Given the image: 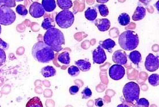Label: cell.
I'll use <instances>...</instances> for the list:
<instances>
[{
  "mask_svg": "<svg viewBox=\"0 0 159 107\" xmlns=\"http://www.w3.org/2000/svg\"><path fill=\"white\" fill-rule=\"evenodd\" d=\"M43 42L55 52H59L62 49V45L65 44L64 35L58 29H49L43 36Z\"/></svg>",
  "mask_w": 159,
  "mask_h": 107,
  "instance_id": "6da1fadb",
  "label": "cell"
},
{
  "mask_svg": "<svg viewBox=\"0 0 159 107\" xmlns=\"http://www.w3.org/2000/svg\"><path fill=\"white\" fill-rule=\"evenodd\" d=\"M32 54L36 60L41 63H49L54 58V50L43 41H39L33 45Z\"/></svg>",
  "mask_w": 159,
  "mask_h": 107,
  "instance_id": "7a4b0ae2",
  "label": "cell"
},
{
  "mask_svg": "<svg viewBox=\"0 0 159 107\" xmlns=\"http://www.w3.org/2000/svg\"><path fill=\"white\" fill-rule=\"evenodd\" d=\"M120 46L124 50L130 51L135 49L139 44L138 34L133 30H126L119 37Z\"/></svg>",
  "mask_w": 159,
  "mask_h": 107,
  "instance_id": "3957f363",
  "label": "cell"
},
{
  "mask_svg": "<svg viewBox=\"0 0 159 107\" xmlns=\"http://www.w3.org/2000/svg\"><path fill=\"white\" fill-rule=\"evenodd\" d=\"M123 93L127 102L134 103L139 99L140 86L136 82L134 81L128 82L123 88Z\"/></svg>",
  "mask_w": 159,
  "mask_h": 107,
  "instance_id": "277c9868",
  "label": "cell"
},
{
  "mask_svg": "<svg viewBox=\"0 0 159 107\" xmlns=\"http://www.w3.org/2000/svg\"><path fill=\"white\" fill-rule=\"evenodd\" d=\"M56 22L60 28L68 29L73 24L75 16L71 11L62 10L56 16Z\"/></svg>",
  "mask_w": 159,
  "mask_h": 107,
  "instance_id": "5b68a950",
  "label": "cell"
},
{
  "mask_svg": "<svg viewBox=\"0 0 159 107\" xmlns=\"http://www.w3.org/2000/svg\"><path fill=\"white\" fill-rule=\"evenodd\" d=\"M15 12L11 7L0 6V24L4 26L11 25L16 20Z\"/></svg>",
  "mask_w": 159,
  "mask_h": 107,
  "instance_id": "8992f818",
  "label": "cell"
},
{
  "mask_svg": "<svg viewBox=\"0 0 159 107\" xmlns=\"http://www.w3.org/2000/svg\"><path fill=\"white\" fill-rule=\"evenodd\" d=\"M125 74V70L121 65H113L109 70V75L114 80L123 79Z\"/></svg>",
  "mask_w": 159,
  "mask_h": 107,
  "instance_id": "52a82bcc",
  "label": "cell"
},
{
  "mask_svg": "<svg viewBox=\"0 0 159 107\" xmlns=\"http://www.w3.org/2000/svg\"><path fill=\"white\" fill-rule=\"evenodd\" d=\"M159 60L158 56H156L152 54H149L145 61V68L149 72H155L158 69Z\"/></svg>",
  "mask_w": 159,
  "mask_h": 107,
  "instance_id": "ba28073f",
  "label": "cell"
},
{
  "mask_svg": "<svg viewBox=\"0 0 159 107\" xmlns=\"http://www.w3.org/2000/svg\"><path fill=\"white\" fill-rule=\"evenodd\" d=\"M45 13L43 7L38 2H33L29 7V13L33 18H40L43 16Z\"/></svg>",
  "mask_w": 159,
  "mask_h": 107,
  "instance_id": "9c48e42d",
  "label": "cell"
},
{
  "mask_svg": "<svg viewBox=\"0 0 159 107\" xmlns=\"http://www.w3.org/2000/svg\"><path fill=\"white\" fill-rule=\"evenodd\" d=\"M107 60V56L104 49L100 45L93 52V61L94 64H102Z\"/></svg>",
  "mask_w": 159,
  "mask_h": 107,
  "instance_id": "30bf717a",
  "label": "cell"
},
{
  "mask_svg": "<svg viewBox=\"0 0 159 107\" xmlns=\"http://www.w3.org/2000/svg\"><path fill=\"white\" fill-rule=\"evenodd\" d=\"M112 60L119 65H125L127 63V54L123 50H117L114 52L112 56Z\"/></svg>",
  "mask_w": 159,
  "mask_h": 107,
  "instance_id": "8fae6325",
  "label": "cell"
},
{
  "mask_svg": "<svg viewBox=\"0 0 159 107\" xmlns=\"http://www.w3.org/2000/svg\"><path fill=\"white\" fill-rule=\"evenodd\" d=\"M95 25L101 32H105L111 27V22L107 18L98 19L95 21Z\"/></svg>",
  "mask_w": 159,
  "mask_h": 107,
  "instance_id": "7c38bea8",
  "label": "cell"
},
{
  "mask_svg": "<svg viewBox=\"0 0 159 107\" xmlns=\"http://www.w3.org/2000/svg\"><path fill=\"white\" fill-rule=\"evenodd\" d=\"M146 15V9L141 6H138L132 16V20L134 21H140L144 18Z\"/></svg>",
  "mask_w": 159,
  "mask_h": 107,
  "instance_id": "4fadbf2b",
  "label": "cell"
},
{
  "mask_svg": "<svg viewBox=\"0 0 159 107\" xmlns=\"http://www.w3.org/2000/svg\"><path fill=\"white\" fill-rule=\"evenodd\" d=\"M41 5L47 12H52L56 8L55 0H42Z\"/></svg>",
  "mask_w": 159,
  "mask_h": 107,
  "instance_id": "5bb4252c",
  "label": "cell"
},
{
  "mask_svg": "<svg viewBox=\"0 0 159 107\" xmlns=\"http://www.w3.org/2000/svg\"><path fill=\"white\" fill-rule=\"evenodd\" d=\"M75 64L80 70L83 72H87L90 70L91 64L89 61L79 60L75 61Z\"/></svg>",
  "mask_w": 159,
  "mask_h": 107,
  "instance_id": "9a60e30c",
  "label": "cell"
},
{
  "mask_svg": "<svg viewBox=\"0 0 159 107\" xmlns=\"http://www.w3.org/2000/svg\"><path fill=\"white\" fill-rule=\"evenodd\" d=\"M100 46L102 47L103 49H105L108 52H112V49L116 45V43L111 39L105 40L102 41H100Z\"/></svg>",
  "mask_w": 159,
  "mask_h": 107,
  "instance_id": "2e32d148",
  "label": "cell"
},
{
  "mask_svg": "<svg viewBox=\"0 0 159 107\" xmlns=\"http://www.w3.org/2000/svg\"><path fill=\"white\" fill-rule=\"evenodd\" d=\"M41 74L44 77H51L56 74V70L52 66H46L41 69Z\"/></svg>",
  "mask_w": 159,
  "mask_h": 107,
  "instance_id": "e0dca14e",
  "label": "cell"
},
{
  "mask_svg": "<svg viewBox=\"0 0 159 107\" xmlns=\"http://www.w3.org/2000/svg\"><path fill=\"white\" fill-rule=\"evenodd\" d=\"M85 17L88 20L93 21L97 18L98 12L94 8L88 7L87 11L85 12Z\"/></svg>",
  "mask_w": 159,
  "mask_h": 107,
  "instance_id": "ac0fdd59",
  "label": "cell"
},
{
  "mask_svg": "<svg viewBox=\"0 0 159 107\" xmlns=\"http://www.w3.org/2000/svg\"><path fill=\"white\" fill-rule=\"evenodd\" d=\"M129 58L134 64L138 65L141 61V54L138 50H134L130 52Z\"/></svg>",
  "mask_w": 159,
  "mask_h": 107,
  "instance_id": "d6986e66",
  "label": "cell"
},
{
  "mask_svg": "<svg viewBox=\"0 0 159 107\" xmlns=\"http://www.w3.org/2000/svg\"><path fill=\"white\" fill-rule=\"evenodd\" d=\"M42 28H43L45 30H48L49 29L55 28V24H54V20L53 18L51 17H45L43 19V23L41 24Z\"/></svg>",
  "mask_w": 159,
  "mask_h": 107,
  "instance_id": "ffe728a7",
  "label": "cell"
},
{
  "mask_svg": "<svg viewBox=\"0 0 159 107\" xmlns=\"http://www.w3.org/2000/svg\"><path fill=\"white\" fill-rule=\"evenodd\" d=\"M57 4L62 10H68L73 6L71 0H57Z\"/></svg>",
  "mask_w": 159,
  "mask_h": 107,
  "instance_id": "44dd1931",
  "label": "cell"
},
{
  "mask_svg": "<svg viewBox=\"0 0 159 107\" xmlns=\"http://www.w3.org/2000/svg\"><path fill=\"white\" fill-rule=\"evenodd\" d=\"M26 107H43V105L40 98L39 97H34L28 101Z\"/></svg>",
  "mask_w": 159,
  "mask_h": 107,
  "instance_id": "7402d4cb",
  "label": "cell"
},
{
  "mask_svg": "<svg viewBox=\"0 0 159 107\" xmlns=\"http://www.w3.org/2000/svg\"><path fill=\"white\" fill-rule=\"evenodd\" d=\"M58 61L63 64H69L70 58L69 53L65 51L60 54L58 56Z\"/></svg>",
  "mask_w": 159,
  "mask_h": 107,
  "instance_id": "603a6c76",
  "label": "cell"
},
{
  "mask_svg": "<svg viewBox=\"0 0 159 107\" xmlns=\"http://www.w3.org/2000/svg\"><path fill=\"white\" fill-rule=\"evenodd\" d=\"M130 16L126 13H123L118 18V22L121 26H127L130 23Z\"/></svg>",
  "mask_w": 159,
  "mask_h": 107,
  "instance_id": "cb8c5ba5",
  "label": "cell"
},
{
  "mask_svg": "<svg viewBox=\"0 0 159 107\" xmlns=\"http://www.w3.org/2000/svg\"><path fill=\"white\" fill-rule=\"evenodd\" d=\"M148 82L151 86H156L159 84V76L158 74H153L148 77Z\"/></svg>",
  "mask_w": 159,
  "mask_h": 107,
  "instance_id": "d4e9b609",
  "label": "cell"
},
{
  "mask_svg": "<svg viewBox=\"0 0 159 107\" xmlns=\"http://www.w3.org/2000/svg\"><path fill=\"white\" fill-rule=\"evenodd\" d=\"M98 10L102 17H107L109 14L108 8L104 4H100L98 6Z\"/></svg>",
  "mask_w": 159,
  "mask_h": 107,
  "instance_id": "484cf974",
  "label": "cell"
},
{
  "mask_svg": "<svg viewBox=\"0 0 159 107\" xmlns=\"http://www.w3.org/2000/svg\"><path fill=\"white\" fill-rule=\"evenodd\" d=\"M15 0H0V6L8 7H16Z\"/></svg>",
  "mask_w": 159,
  "mask_h": 107,
  "instance_id": "4316f807",
  "label": "cell"
},
{
  "mask_svg": "<svg viewBox=\"0 0 159 107\" xmlns=\"http://www.w3.org/2000/svg\"><path fill=\"white\" fill-rule=\"evenodd\" d=\"M16 11L19 15L22 16H25L28 13V11L26 9L25 7L22 4L18 5L16 8Z\"/></svg>",
  "mask_w": 159,
  "mask_h": 107,
  "instance_id": "83f0119b",
  "label": "cell"
},
{
  "mask_svg": "<svg viewBox=\"0 0 159 107\" xmlns=\"http://www.w3.org/2000/svg\"><path fill=\"white\" fill-rule=\"evenodd\" d=\"M80 70L79 68L76 66H74L72 65L71 67H70L68 68V73L69 75H70L71 76L75 77V76H77L80 74Z\"/></svg>",
  "mask_w": 159,
  "mask_h": 107,
  "instance_id": "f1b7e54d",
  "label": "cell"
},
{
  "mask_svg": "<svg viewBox=\"0 0 159 107\" xmlns=\"http://www.w3.org/2000/svg\"><path fill=\"white\" fill-rule=\"evenodd\" d=\"M136 106L138 107H148L149 103L148 100L145 98H141L136 101Z\"/></svg>",
  "mask_w": 159,
  "mask_h": 107,
  "instance_id": "f546056e",
  "label": "cell"
},
{
  "mask_svg": "<svg viewBox=\"0 0 159 107\" xmlns=\"http://www.w3.org/2000/svg\"><path fill=\"white\" fill-rule=\"evenodd\" d=\"M82 94V98L84 99H88L90 98V97L92 95V91L90 90V88L88 87H86L85 89H84L83 92H81Z\"/></svg>",
  "mask_w": 159,
  "mask_h": 107,
  "instance_id": "4dcf8cb0",
  "label": "cell"
},
{
  "mask_svg": "<svg viewBox=\"0 0 159 107\" xmlns=\"http://www.w3.org/2000/svg\"><path fill=\"white\" fill-rule=\"evenodd\" d=\"M6 54L5 50L0 48V67L2 66L6 61Z\"/></svg>",
  "mask_w": 159,
  "mask_h": 107,
  "instance_id": "1f68e13d",
  "label": "cell"
},
{
  "mask_svg": "<svg viewBox=\"0 0 159 107\" xmlns=\"http://www.w3.org/2000/svg\"><path fill=\"white\" fill-rule=\"evenodd\" d=\"M80 88L79 86H73L69 88V93L72 95H75L79 91Z\"/></svg>",
  "mask_w": 159,
  "mask_h": 107,
  "instance_id": "d6a6232c",
  "label": "cell"
},
{
  "mask_svg": "<svg viewBox=\"0 0 159 107\" xmlns=\"http://www.w3.org/2000/svg\"><path fill=\"white\" fill-rule=\"evenodd\" d=\"M9 45L7 43L3 41L1 39H0V48L2 49L3 50H7L9 48Z\"/></svg>",
  "mask_w": 159,
  "mask_h": 107,
  "instance_id": "836d02e7",
  "label": "cell"
},
{
  "mask_svg": "<svg viewBox=\"0 0 159 107\" xmlns=\"http://www.w3.org/2000/svg\"><path fill=\"white\" fill-rule=\"evenodd\" d=\"M95 105L97 107H102L104 105L103 100L101 98H98L95 100Z\"/></svg>",
  "mask_w": 159,
  "mask_h": 107,
  "instance_id": "e575fe53",
  "label": "cell"
},
{
  "mask_svg": "<svg viewBox=\"0 0 159 107\" xmlns=\"http://www.w3.org/2000/svg\"><path fill=\"white\" fill-rule=\"evenodd\" d=\"M109 0H96V1L98 2V3H100V4H105L108 2Z\"/></svg>",
  "mask_w": 159,
  "mask_h": 107,
  "instance_id": "d590c367",
  "label": "cell"
},
{
  "mask_svg": "<svg viewBox=\"0 0 159 107\" xmlns=\"http://www.w3.org/2000/svg\"><path fill=\"white\" fill-rule=\"evenodd\" d=\"M139 1L143 4H147V0H139Z\"/></svg>",
  "mask_w": 159,
  "mask_h": 107,
  "instance_id": "8d00e7d4",
  "label": "cell"
},
{
  "mask_svg": "<svg viewBox=\"0 0 159 107\" xmlns=\"http://www.w3.org/2000/svg\"><path fill=\"white\" fill-rule=\"evenodd\" d=\"M15 1H17V2H22V1H23L24 0H15Z\"/></svg>",
  "mask_w": 159,
  "mask_h": 107,
  "instance_id": "74e56055",
  "label": "cell"
},
{
  "mask_svg": "<svg viewBox=\"0 0 159 107\" xmlns=\"http://www.w3.org/2000/svg\"><path fill=\"white\" fill-rule=\"evenodd\" d=\"M1 24H0V35H1Z\"/></svg>",
  "mask_w": 159,
  "mask_h": 107,
  "instance_id": "f35d334b",
  "label": "cell"
},
{
  "mask_svg": "<svg viewBox=\"0 0 159 107\" xmlns=\"http://www.w3.org/2000/svg\"><path fill=\"white\" fill-rule=\"evenodd\" d=\"M0 107H1V106H0Z\"/></svg>",
  "mask_w": 159,
  "mask_h": 107,
  "instance_id": "ab89813d",
  "label": "cell"
}]
</instances>
